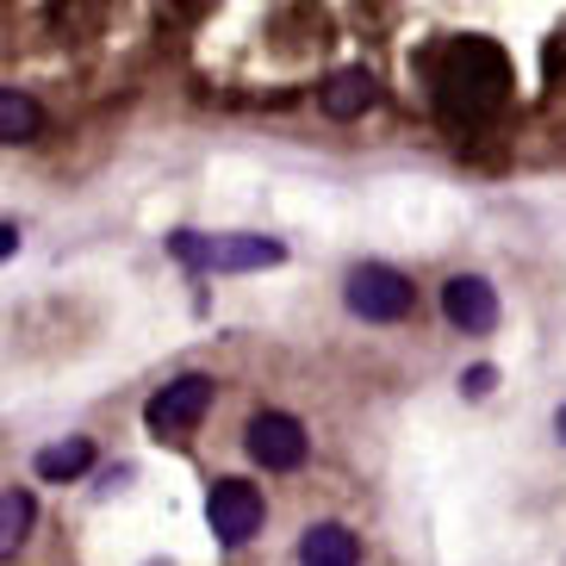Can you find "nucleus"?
<instances>
[{
    "label": "nucleus",
    "instance_id": "423d86ee",
    "mask_svg": "<svg viewBox=\"0 0 566 566\" xmlns=\"http://www.w3.org/2000/svg\"><path fill=\"white\" fill-rule=\"evenodd\" d=\"M212 399H218V386L206 380V374H181V380H168L163 392L144 405V430L175 442V436H187L206 411H212Z\"/></svg>",
    "mask_w": 566,
    "mask_h": 566
},
{
    "label": "nucleus",
    "instance_id": "0eeeda50",
    "mask_svg": "<svg viewBox=\"0 0 566 566\" xmlns=\"http://www.w3.org/2000/svg\"><path fill=\"white\" fill-rule=\"evenodd\" d=\"M442 317H449L461 336H492L499 331V286L480 281V274L442 281Z\"/></svg>",
    "mask_w": 566,
    "mask_h": 566
},
{
    "label": "nucleus",
    "instance_id": "f257e3e1",
    "mask_svg": "<svg viewBox=\"0 0 566 566\" xmlns=\"http://www.w3.org/2000/svg\"><path fill=\"white\" fill-rule=\"evenodd\" d=\"M168 250L181 255L187 268H200V274H268V268L286 262V243L281 237H218V231H175L168 237Z\"/></svg>",
    "mask_w": 566,
    "mask_h": 566
},
{
    "label": "nucleus",
    "instance_id": "ddd939ff",
    "mask_svg": "<svg viewBox=\"0 0 566 566\" xmlns=\"http://www.w3.org/2000/svg\"><path fill=\"white\" fill-rule=\"evenodd\" d=\"M492 386H499V374H492V367H467V374H461V392H467V399H485Z\"/></svg>",
    "mask_w": 566,
    "mask_h": 566
},
{
    "label": "nucleus",
    "instance_id": "6e6552de",
    "mask_svg": "<svg viewBox=\"0 0 566 566\" xmlns=\"http://www.w3.org/2000/svg\"><path fill=\"white\" fill-rule=\"evenodd\" d=\"M317 106H324L331 118H361V113L380 106V82H374L367 69H336L331 82L317 87Z\"/></svg>",
    "mask_w": 566,
    "mask_h": 566
},
{
    "label": "nucleus",
    "instance_id": "39448f33",
    "mask_svg": "<svg viewBox=\"0 0 566 566\" xmlns=\"http://www.w3.org/2000/svg\"><path fill=\"white\" fill-rule=\"evenodd\" d=\"M206 523H212V535L224 542V548H243V542L262 535L268 499L255 492L250 480H218L212 492H206Z\"/></svg>",
    "mask_w": 566,
    "mask_h": 566
},
{
    "label": "nucleus",
    "instance_id": "7ed1b4c3",
    "mask_svg": "<svg viewBox=\"0 0 566 566\" xmlns=\"http://www.w3.org/2000/svg\"><path fill=\"white\" fill-rule=\"evenodd\" d=\"M343 305L361 324H405L417 305V286H411V274H399V268H386V262H355L343 274Z\"/></svg>",
    "mask_w": 566,
    "mask_h": 566
},
{
    "label": "nucleus",
    "instance_id": "20e7f679",
    "mask_svg": "<svg viewBox=\"0 0 566 566\" xmlns=\"http://www.w3.org/2000/svg\"><path fill=\"white\" fill-rule=\"evenodd\" d=\"M243 449H250V461L268 467V473H293V467H305V454H312V436H305V423L293 411H255L250 423H243Z\"/></svg>",
    "mask_w": 566,
    "mask_h": 566
},
{
    "label": "nucleus",
    "instance_id": "f03ea898",
    "mask_svg": "<svg viewBox=\"0 0 566 566\" xmlns=\"http://www.w3.org/2000/svg\"><path fill=\"white\" fill-rule=\"evenodd\" d=\"M504 87H511V69H504L499 44L467 38L442 56V106H454V113H492L504 101Z\"/></svg>",
    "mask_w": 566,
    "mask_h": 566
},
{
    "label": "nucleus",
    "instance_id": "9d476101",
    "mask_svg": "<svg viewBox=\"0 0 566 566\" xmlns=\"http://www.w3.org/2000/svg\"><path fill=\"white\" fill-rule=\"evenodd\" d=\"M94 461H101V449H94L87 436H63V442H51V449H38V480L69 485V480H82Z\"/></svg>",
    "mask_w": 566,
    "mask_h": 566
},
{
    "label": "nucleus",
    "instance_id": "1a4fd4ad",
    "mask_svg": "<svg viewBox=\"0 0 566 566\" xmlns=\"http://www.w3.org/2000/svg\"><path fill=\"white\" fill-rule=\"evenodd\" d=\"M300 566H361V542L343 523H312L300 535Z\"/></svg>",
    "mask_w": 566,
    "mask_h": 566
},
{
    "label": "nucleus",
    "instance_id": "2eb2a0df",
    "mask_svg": "<svg viewBox=\"0 0 566 566\" xmlns=\"http://www.w3.org/2000/svg\"><path fill=\"white\" fill-rule=\"evenodd\" d=\"M554 430H560V442H566V405H560V417H554Z\"/></svg>",
    "mask_w": 566,
    "mask_h": 566
},
{
    "label": "nucleus",
    "instance_id": "9b49d317",
    "mask_svg": "<svg viewBox=\"0 0 566 566\" xmlns=\"http://www.w3.org/2000/svg\"><path fill=\"white\" fill-rule=\"evenodd\" d=\"M32 523H38L32 492L7 485V492H0V560H19V548L32 542Z\"/></svg>",
    "mask_w": 566,
    "mask_h": 566
},
{
    "label": "nucleus",
    "instance_id": "4468645a",
    "mask_svg": "<svg viewBox=\"0 0 566 566\" xmlns=\"http://www.w3.org/2000/svg\"><path fill=\"white\" fill-rule=\"evenodd\" d=\"M19 255V224H0V262H13Z\"/></svg>",
    "mask_w": 566,
    "mask_h": 566
},
{
    "label": "nucleus",
    "instance_id": "f8f14e48",
    "mask_svg": "<svg viewBox=\"0 0 566 566\" xmlns=\"http://www.w3.org/2000/svg\"><path fill=\"white\" fill-rule=\"evenodd\" d=\"M44 132V106L19 87H0V144H32Z\"/></svg>",
    "mask_w": 566,
    "mask_h": 566
}]
</instances>
